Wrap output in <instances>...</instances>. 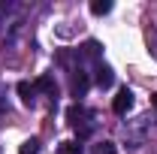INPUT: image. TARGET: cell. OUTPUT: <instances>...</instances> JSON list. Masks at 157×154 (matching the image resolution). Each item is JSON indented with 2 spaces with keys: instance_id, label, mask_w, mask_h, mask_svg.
<instances>
[{
  "instance_id": "obj_7",
  "label": "cell",
  "mask_w": 157,
  "mask_h": 154,
  "mask_svg": "<svg viewBox=\"0 0 157 154\" xmlns=\"http://www.w3.org/2000/svg\"><path fill=\"white\" fill-rule=\"evenodd\" d=\"M33 85H36L39 94H48V97H55V100H58V82H55V76H48V73H45V76H39Z\"/></svg>"
},
{
  "instance_id": "obj_3",
  "label": "cell",
  "mask_w": 157,
  "mask_h": 154,
  "mask_svg": "<svg viewBox=\"0 0 157 154\" xmlns=\"http://www.w3.org/2000/svg\"><path fill=\"white\" fill-rule=\"evenodd\" d=\"M130 109H133V91L124 85V88H118L115 100H112V112H115V115H127Z\"/></svg>"
},
{
  "instance_id": "obj_9",
  "label": "cell",
  "mask_w": 157,
  "mask_h": 154,
  "mask_svg": "<svg viewBox=\"0 0 157 154\" xmlns=\"http://www.w3.org/2000/svg\"><path fill=\"white\" fill-rule=\"evenodd\" d=\"M58 154H85V148H82V142H60L58 145Z\"/></svg>"
},
{
  "instance_id": "obj_10",
  "label": "cell",
  "mask_w": 157,
  "mask_h": 154,
  "mask_svg": "<svg viewBox=\"0 0 157 154\" xmlns=\"http://www.w3.org/2000/svg\"><path fill=\"white\" fill-rule=\"evenodd\" d=\"M91 12H94V15H109V12H112V3H109V0H94V3H91Z\"/></svg>"
},
{
  "instance_id": "obj_8",
  "label": "cell",
  "mask_w": 157,
  "mask_h": 154,
  "mask_svg": "<svg viewBox=\"0 0 157 154\" xmlns=\"http://www.w3.org/2000/svg\"><path fill=\"white\" fill-rule=\"evenodd\" d=\"M39 148H42V142H39L36 136H30V139H24V142H21L18 154H39Z\"/></svg>"
},
{
  "instance_id": "obj_12",
  "label": "cell",
  "mask_w": 157,
  "mask_h": 154,
  "mask_svg": "<svg viewBox=\"0 0 157 154\" xmlns=\"http://www.w3.org/2000/svg\"><path fill=\"white\" fill-rule=\"evenodd\" d=\"M151 106H154V109H157V94H154V97H151Z\"/></svg>"
},
{
  "instance_id": "obj_5",
  "label": "cell",
  "mask_w": 157,
  "mask_h": 154,
  "mask_svg": "<svg viewBox=\"0 0 157 154\" xmlns=\"http://www.w3.org/2000/svg\"><path fill=\"white\" fill-rule=\"evenodd\" d=\"M78 55H82V60H91V64L97 67L100 60H103V45H100L97 39H88V42L78 48Z\"/></svg>"
},
{
  "instance_id": "obj_2",
  "label": "cell",
  "mask_w": 157,
  "mask_h": 154,
  "mask_svg": "<svg viewBox=\"0 0 157 154\" xmlns=\"http://www.w3.org/2000/svg\"><path fill=\"white\" fill-rule=\"evenodd\" d=\"M148 133H151V118L148 115L136 118V121L127 127V148H142V142L148 139Z\"/></svg>"
},
{
  "instance_id": "obj_1",
  "label": "cell",
  "mask_w": 157,
  "mask_h": 154,
  "mask_svg": "<svg viewBox=\"0 0 157 154\" xmlns=\"http://www.w3.org/2000/svg\"><path fill=\"white\" fill-rule=\"evenodd\" d=\"M67 124L78 133V142H82V139H88V136L97 130V115H94L91 109H85L82 103H73V106L67 109Z\"/></svg>"
},
{
  "instance_id": "obj_6",
  "label": "cell",
  "mask_w": 157,
  "mask_h": 154,
  "mask_svg": "<svg viewBox=\"0 0 157 154\" xmlns=\"http://www.w3.org/2000/svg\"><path fill=\"white\" fill-rule=\"evenodd\" d=\"M15 91H18V97H21V103L24 106H36V85L33 82H27V79H21L18 85H15Z\"/></svg>"
},
{
  "instance_id": "obj_11",
  "label": "cell",
  "mask_w": 157,
  "mask_h": 154,
  "mask_svg": "<svg viewBox=\"0 0 157 154\" xmlns=\"http://www.w3.org/2000/svg\"><path fill=\"white\" fill-rule=\"evenodd\" d=\"M94 154H118V148H115V142L103 139V142H97V148H94Z\"/></svg>"
},
{
  "instance_id": "obj_4",
  "label": "cell",
  "mask_w": 157,
  "mask_h": 154,
  "mask_svg": "<svg viewBox=\"0 0 157 154\" xmlns=\"http://www.w3.org/2000/svg\"><path fill=\"white\" fill-rule=\"evenodd\" d=\"M94 85L103 88V91L115 85V73H112V67H109V64H103V60H100L97 67H94Z\"/></svg>"
}]
</instances>
